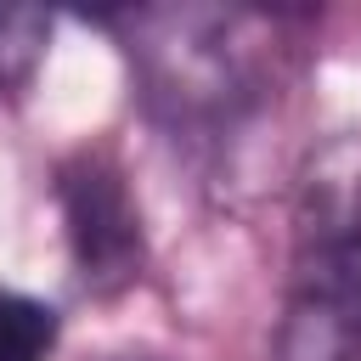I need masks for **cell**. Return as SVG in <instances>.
Here are the masks:
<instances>
[{
  "mask_svg": "<svg viewBox=\"0 0 361 361\" xmlns=\"http://www.w3.org/2000/svg\"><path fill=\"white\" fill-rule=\"evenodd\" d=\"M130 62L147 113L186 147H220L265 96V45L276 34L259 11H124Z\"/></svg>",
  "mask_w": 361,
  "mask_h": 361,
  "instance_id": "obj_1",
  "label": "cell"
},
{
  "mask_svg": "<svg viewBox=\"0 0 361 361\" xmlns=\"http://www.w3.org/2000/svg\"><path fill=\"white\" fill-rule=\"evenodd\" d=\"M56 209H62L68 254H73L85 293H96V299L124 293L147 259V231H141L135 192L124 180V164L102 147L73 152L56 169Z\"/></svg>",
  "mask_w": 361,
  "mask_h": 361,
  "instance_id": "obj_2",
  "label": "cell"
},
{
  "mask_svg": "<svg viewBox=\"0 0 361 361\" xmlns=\"http://www.w3.org/2000/svg\"><path fill=\"white\" fill-rule=\"evenodd\" d=\"M56 350V310L34 293L0 288V361H45Z\"/></svg>",
  "mask_w": 361,
  "mask_h": 361,
  "instance_id": "obj_3",
  "label": "cell"
},
{
  "mask_svg": "<svg viewBox=\"0 0 361 361\" xmlns=\"http://www.w3.org/2000/svg\"><path fill=\"white\" fill-rule=\"evenodd\" d=\"M45 39L51 17L39 6H0V96L34 79V68L45 62Z\"/></svg>",
  "mask_w": 361,
  "mask_h": 361,
  "instance_id": "obj_4",
  "label": "cell"
}]
</instances>
